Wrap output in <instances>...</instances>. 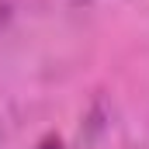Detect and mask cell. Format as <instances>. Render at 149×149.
Returning <instances> with one entry per match:
<instances>
[{
	"label": "cell",
	"instance_id": "6da1fadb",
	"mask_svg": "<svg viewBox=\"0 0 149 149\" xmlns=\"http://www.w3.org/2000/svg\"><path fill=\"white\" fill-rule=\"evenodd\" d=\"M35 149H66V142H63L59 132H49V135H42V139L35 142Z\"/></svg>",
	"mask_w": 149,
	"mask_h": 149
}]
</instances>
